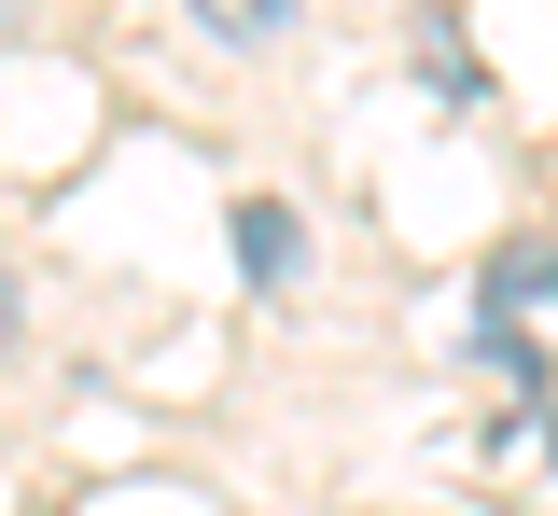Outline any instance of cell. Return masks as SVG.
Masks as SVG:
<instances>
[{
    "instance_id": "cell-1",
    "label": "cell",
    "mask_w": 558,
    "mask_h": 516,
    "mask_svg": "<svg viewBox=\"0 0 558 516\" xmlns=\"http://www.w3.org/2000/svg\"><path fill=\"white\" fill-rule=\"evenodd\" d=\"M238 266H252L266 294H279V280H307V223L279 210V196H238Z\"/></svg>"
},
{
    "instance_id": "cell-2",
    "label": "cell",
    "mask_w": 558,
    "mask_h": 516,
    "mask_svg": "<svg viewBox=\"0 0 558 516\" xmlns=\"http://www.w3.org/2000/svg\"><path fill=\"white\" fill-rule=\"evenodd\" d=\"M558 294V237H517V251H488V321H517V307Z\"/></svg>"
},
{
    "instance_id": "cell-3",
    "label": "cell",
    "mask_w": 558,
    "mask_h": 516,
    "mask_svg": "<svg viewBox=\"0 0 558 516\" xmlns=\"http://www.w3.org/2000/svg\"><path fill=\"white\" fill-rule=\"evenodd\" d=\"M196 28L252 57V42H279V28H293V0H196Z\"/></svg>"
},
{
    "instance_id": "cell-4",
    "label": "cell",
    "mask_w": 558,
    "mask_h": 516,
    "mask_svg": "<svg viewBox=\"0 0 558 516\" xmlns=\"http://www.w3.org/2000/svg\"><path fill=\"white\" fill-rule=\"evenodd\" d=\"M14 321H28V307H14V266H0V364H14Z\"/></svg>"
},
{
    "instance_id": "cell-5",
    "label": "cell",
    "mask_w": 558,
    "mask_h": 516,
    "mask_svg": "<svg viewBox=\"0 0 558 516\" xmlns=\"http://www.w3.org/2000/svg\"><path fill=\"white\" fill-rule=\"evenodd\" d=\"M14 14H28V0H0V42H14Z\"/></svg>"
}]
</instances>
